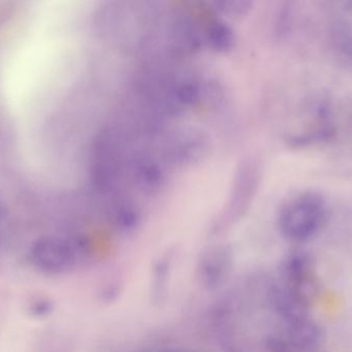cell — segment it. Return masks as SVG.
I'll list each match as a JSON object with an SVG mask.
<instances>
[{"label":"cell","mask_w":352,"mask_h":352,"mask_svg":"<svg viewBox=\"0 0 352 352\" xmlns=\"http://www.w3.org/2000/svg\"><path fill=\"white\" fill-rule=\"evenodd\" d=\"M326 200L316 191H304L287 200L278 215L280 233L291 241L302 242L316 236L326 222Z\"/></svg>","instance_id":"cell-1"},{"label":"cell","mask_w":352,"mask_h":352,"mask_svg":"<svg viewBox=\"0 0 352 352\" xmlns=\"http://www.w3.org/2000/svg\"><path fill=\"white\" fill-rule=\"evenodd\" d=\"M78 243L61 236H45L31 245L28 260L33 269L47 276L66 274L78 260Z\"/></svg>","instance_id":"cell-2"},{"label":"cell","mask_w":352,"mask_h":352,"mask_svg":"<svg viewBox=\"0 0 352 352\" xmlns=\"http://www.w3.org/2000/svg\"><path fill=\"white\" fill-rule=\"evenodd\" d=\"M303 126L292 134L289 142L295 147H305L331 140L335 134L334 117L330 101L312 97L304 105Z\"/></svg>","instance_id":"cell-3"},{"label":"cell","mask_w":352,"mask_h":352,"mask_svg":"<svg viewBox=\"0 0 352 352\" xmlns=\"http://www.w3.org/2000/svg\"><path fill=\"white\" fill-rule=\"evenodd\" d=\"M283 272L289 291L309 305L318 291L311 254L305 250H297L289 254L283 262Z\"/></svg>","instance_id":"cell-4"},{"label":"cell","mask_w":352,"mask_h":352,"mask_svg":"<svg viewBox=\"0 0 352 352\" xmlns=\"http://www.w3.org/2000/svg\"><path fill=\"white\" fill-rule=\"evenodd\" d=\"M327 49L337 65L352 72V22L337 16L329 22Z\"/></svg>","instance_id":"cell-5"},{"label":"cell","mask_w":352,"mask_h":352,"mask_svg":"<svg viewBox=\"0 0 352 352\" xmlns=\"http://www.w3.org/2000/svg\"><path fill=\"white\" fill-rule=\"evenodd\" d=\"M258 169L252 163H244L236 178V183L232 191L230 211L240 214L246 208L250 198L254 196L258 183Z\"/></svg>","instance_id":"cell-6"},{"label":"cell","mask_w":352,"mask_h":352,"mask_svg":"<svg viewBox=\"0 0 352 352\" xmlns=\"http://www.w3.org/2000/svg\"><path fill=\"white\" fill-rule=\"evenodd\" d=\"M289 343L302 351H314L324 341V332L316 322L308 318L289 324Z\"/></svg>","instance_id":"cell-7"},{"label":"cell","mask_w":352,"mask_h":352,"mask_svg":"<svg viewBox=\"0 0 352 352\" xmlns=\"http://www.w3.org/2000/svg\"><path fill=\"white\" fill-rule=\"evenodd\" d=\"M206 39L212 49L226 52L235 43V34L229 25L223 21H212L206 29Z\"/></svg>","instance_id":"cell-8"},{"label":"cell","mask_w":352,"mask_h":352,"mask_svg":"<svg viewBox=\"0 0 352 352\" xmlns=\"http://www.w3.org/2000/svg\"><path fill=\"white\" fill-rule=\"evenodd\" d=\"M10 227V214L4 200L0 198V247L8 238Z\"/></svg>","instance_id":"cell-9"}]
</instances>
